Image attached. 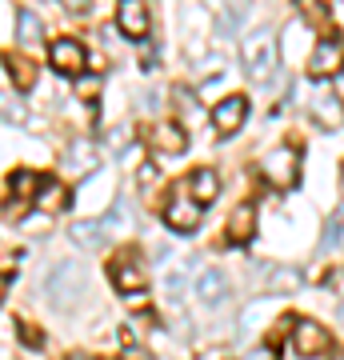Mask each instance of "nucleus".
I'll list each match as a JSON object with an SVG mask.
<instances>
[{"label":"nucleus","instance_id":"10","mask_svg":"<svg viewBox=\"0 0 344 360\" xmlns=\"http://www.w3.org/2000/svg\"><path fill=\"white\" fill-rule=\"evenodd\" d=\"M80 288V269L77 264H60V269L49 276V296L56 300V304H68L72 296H77Z\"/></svg>","mask_w":344,"mask_h":360},{"label":"nucleus","instance_id":"16","mask_svg":"<svg viewBox=\"0 0 344 360\" xmlns=\"http://www.w3.org/2000/svg\"><path fill=\"white\" fill-rule=\"evenodd\" d=\"M37 205L44 208V212H60V208L68 205V188H64V184H56V180H49V184H40Z\"/></svg>","mask_w":344,"mask_h":360},{"label":"nucleus","instance_id":"8","mask_svg":"<svg viewBox=\"0 0 344 360\" xmlns=\"http://www.w3.org/2000/svg\"><path fill=\"white\" fill-rule=\"evenodd\" d=\"M244 116H248V101L244 96H224V101L212 108V124H217L220 136H229L244 124Z\"/></svg>","mask_w":344,"mask_h":360},{"label":"nucleus","instance_id":"22","mask_svg":"<svg viewBox=\"0 0 344 360\" xmlns=\"http://www.w3.org/2000/svg\"><path fill=\"white\" fill-rule=\"evenodd\" d=\"M296 281H300L296 272H276V288H293Z\"/></svg>","mask_w":344,"mask_h":360},{"label":"nucleus","instance_id":"9","mask_svg":"<svg viewBox=\"0 0 344 360\" xmlns=\"http://www.w3.org/2000/svg\"><path fill=\"white\" fill-rule=\"evenodd\" d=\"M308 112H312V120L324 124V129H340L344 124V108L332 92H312V96H308Z\"/></svg>","mask_w":344,"mask_h":360},{"label":"nucleus","instance_id":"17","mask_svg":"<svg viewBox=\"0 0 344 360\" xmlns=\"http://www.w3.org/2000/svg\"><path fill=\"white\" fill-rule=\"evenodd\" d=\"M153 144L160 148V153H180V148H184V132H180L177 124H156Z\"/></svg>","mask_w":344,"mask_h":360},{"label":"nucleus","instance_id":"14","mask_svg":"<svg viewBox=\"0 0 344 360\" xmlns=\"http://www.w3.org/2000/svg\"><path fill=\"white\" fill-rule=\"evenodd\" d=\"M253 205H241V208H232V217H229V236L236 240V245H248L253 240V232H256V224H253Z\"/></svg>","mask_w":344,"mask_h":360},{"label":"nucleus","instance_id":"6","mask_svg":"<svg viewBox=\"0 0 344 360\" xmlns=\"http://www.w3.org/2000/svg\"><path fill=\"white\" fill-rule=\"evenodd\" d=\"M116 28L132 40L148 37V8H144V0H120V8H116Z\"/></svg>","mask_w":344,"mask_h":360},{"label":"nucleus","instance_id":"13","mask_svg":"<svg viewBox=\"0 0 344 360\" xmlns=\"http://www.w3.org/2000/svg\"><path fill=\"white\" fill-rule=\"evenodd\" d=\"M113 281H116V288H120L125 296H132V292H136V288L144 284V276H141V264H136L132 257H120V260L113 264Z\"/></svg>","mask_w":344,"mask_h":360},{"label":"nucleus","instance_id":"1","mask_svg":"<svg viewBox=\"0 0 344 360\" xmlns=\"http://www.w3.org/2000/svg\"><path fill=\"white\" fill-rule=\"evenodd\" d=\"M241 56H244V72L253 80H268L272 72H276V37L268 32V28H260V32H253V37H244L241 44Z\"/></svg>","mask_w":344,"mask_h":360},{"label":"nucleus","instance_id":"23","mask_svg":"<svg viewBox=\"0 0 344 360\" xmlns=\"http://www.w3.org/2000/svg\"><path fill=\"white\" fill-rule=\"evenodd\" d=\"M332 92H336V96H340V101H344V68H340V72H336V77H332Z\"/></svg>","mask_w":344,"mask_h":360},{"label":"nucleus","instance_id":"12","mask_svg":"<svg viewBox=\"0 0 344 360\" xmlns=\"http://www.w3.org/2000/svg\"><path fill=\"white\" fill-rule=\"evenodd\" d=\"M217 193H220V180H217L212 168H196V172L189 176V196L196 200V205H212Z\"/></svg>","mask_w":344,"mask_h":360},{"label":"nucleus","instance_id":"26","mask_svg":"<svg viewBox=\"0 0 344 360\" xmlns=\"http://www.w3.org/2000/svg\"><path fill=\"white\" fill-rule=\"evenodd\" d=\"M0 296H4V276H0Z\"/></svg>","mask_w":344,"mask_h":360},{"label":"nucleus","instance_id":"3","mask_svg":"<svg viewBox=\"0 0 344 360\" xmlns=\"http://www.w3.org/2000/svg\"><path fill=\"white\" fill-rule=\"evenodd\" d=\"M332 348V336H329V328L320 321H296V328H293V352L296 356H305V360H312V356H320V352H329Z\"/></svg>","mask_w":344,"mask_h":360},{"label":"nucleus","instance_id":"18","mask_svg":"<svg viewBox=\"0 0 344 360\" xmlns=\"http://www.w3.org/2000/svg\"><path fill=\"white\" fill-rule=\"evenodd\" d=\"M8 77H13L16 89H32V80H37V68L28 56H8Z\"/></svg>","mask_w":344,"mask_h":360},{"label":"nucleus","instance_id":"27","mask_svg":"<svg viewBox=\"0 0 344 360\" xmlns=\"http://www.w3.org/2000/svg\"><path fill=\"white\" fill-rule=\"evenodd\" d=\"M340 324H344V304H340Z\"/></svg>","mask_w":344,"mask_h":360},{"label":"nucleus","instance_id":"19","mask_svg":"<svg viewBox=\"0 0 344 360\" xmlns=\"http://www.w3.org/2000/svg\"><path fill=\"white\" fill-rule=\"evenodd\" d=\"M16 32H20V40H25V44H37V40H40L37 13H20V28H16Z\"/></svg>","mask_w":344,"mask_h":360},{"label":"nucleus","instance_id":"2","mask_svg":"<svg viewBox=\"0 0 344 360\" xmlns=\"http://www.w3.org/2000/svg\"><path fill=\"white\" fill-rule=\"evenodd\" d=\"M260 172H265V180L272 188H293L296 180H300V156H296L293 144H281V148H272L265 156Z\"/></svg>","mask_w":344,"mask_h":360},{"label":"nucleus","instance_id":"20","mask_svg":"<svg viewBox=\"0 0 344 360\" xmlns=\"http://www.w3.org/2000/svg\"><path fill=\"white\" fill-rule=\"evenodd\" d=\"M340 236H344V224L340 220H332L329 229H324V248H336L340 245Z\"/></svg>","mask_w":344,"mask_h":360},{"label":"nucleus","instance_id":"5","mask_svg":"<svg viewBox=\"0 0 344 360\" xmlns=\"http://www.w3.org/2000/svg\"><path fill=\"white\" fill-rule=\"evenodd\" d=\"M165 224L172 232H192L196 224H200V205H196L189 193H177L165 208Z\"/></svg>","mask_w":344,"mask_h":360},{"label":"nucleus","instance_id":"25","mask_svg":"<svg viewBox=\"0 0 344 360\" xmlns=\"http://www.w3.org/2000/svg\"><path fill=\"white\" fill-rule=\"evenodd\" d=\"M332 360H344V352H332Z\"/></svg>","mask_w":344,"mask_h":360},{"label":"nucleus","instance_id":"11","mask_svg":"<svg viewBox=\"0 0 344 360\" xmlns=\"http://www.w3.org/2000/svg\"><path fill=\"white\" fill-rule=\"evenodd\" d=\"M224 296H229V284H224V276H220L217 269H204L200 276H196V300H200V304L212 309V304H220Z\"/></svg>","mask_w":344,"mask_h":360},{"label":"nucleus","instance_id":"4","mask_svg":"<svg viewBox=\"0 0 344 360\" xmlns=\"http://www.w3.org/2000/svg\"><path fill=\"white\" fill-rule=\"evenodd\" d=\"M49 60L56 72H64V77H80L84 72V60H89V52H84V44L72 37H60V40H52V49H49Z\"/></svg>","mask_w":344,"mask_h":360},{"label":"nucleus","instance_id":"21","mask_svg":"<svg viewBox=\"0 0 344 360\" xmlns=\"http://www.w3.org/2000/svg\"><path fill=\"white\" fill-rule=\"evenodd\" d=\"M244 360H276V352L268 345H260V348H253V352H244Z\"/></svg>","mask_w":344,"mask_h":360},{"label":"nucleus","instance_id":"15","mask_svg":"<svg viewBox=\"0 0 344 360\" xmlns=\"http://www.w3.org/2000/svg\"><path fill=\"white\" fill-rule=\"evenodd\" d=\"M72 240L84 245L89 252H96V248H104L108 236H104V224H96V220H77V224H72Z\"/></svg>","mask_w":344,"mask_h":360},{"label":"nucleus","instance_id":"7","mask_svg":"<svg viewBox=\"0 0 344 360\" xmlns=\"http://www.w3.org/2000/svg\"><path fill=\"white\" fill-rule=\"evenodd\" d=\"M344 68V52L336 40H320L317 49H312V56H308V72L312 77H336Z\"/></svg>","mask_w":344,"mask_h":360},{"label":"nucleus","instance_id":"24","mask_svg":"<svg viewBox=\"0 0 344 360\" xmlns=\"http://www.w3.org/2000/svg\"><path fill=\"white\" fill-rule=\"evenodd\" d=\"M64 4H68V8H77V13H84V8H89L92 0H64Z\"/></svg>","mask_w":344,"mask_h":360}]
</instances>
